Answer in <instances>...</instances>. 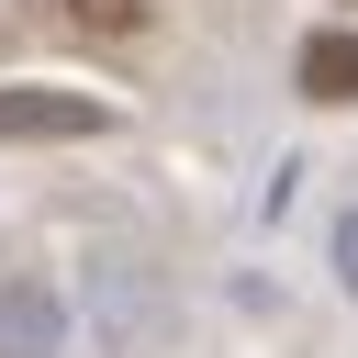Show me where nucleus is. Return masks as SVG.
<instances>
[{
    "instance_id": "nucleus-4",
    "label": "nucleus",
    "mask_w": 358,
    "mask_h": 358,
    "mask_svg": "<svg viewBox=\"0 0 358 358\" xmlns=\"http://www.w3.org/2000/svg\"><path fill=\"white\" fill-rule=\"evenodd\" d=\"M347 268H358V224H347Z\"/></svg>"
},
{
    "instance_id": "nucleus-3",
    "label": "nucleus",
    "mask_w": 358,
    "mask_h": 358,
    "mask_svg": "<svg viewBox=\"0 0 358 358\" xmlns=\"http://www.w3.org/2000/svg\"><path fill=\"white\" fill-rule=\"evenodd\" d=\"M67 22H90V34H145V0H56Z\"/></svg>"
},
{
    "instance_id": "nucleus-1",
    "label": "nucleus",
    "mask_w": 358,
    "mask_h": 358,
    "mask_svg": "<svg viewBox=\"0 0 358 358\" xmlns=\"http://www.w3.org/2000/svg\"><path fill=\"white\" fill-rule=\"evenodd\" d=\"M302 90L313 101H358V34H313L302 45Z\"/></svg>"
},
{
    "instance_id": "nucleus-2",
    "label": "nucleus",
    "mask_w": 358,
    "mask_h": 358,
    "mask_svg": "<svg viewBox=\"0 0 358 358\" xmlns=\"http://www.w3.org/2000/svg\"><path fill=\"white\" fill-rule=\"evenodd\" d=\"M90 101H0V134H90Z\"/></svg>"
}]
</instances>
